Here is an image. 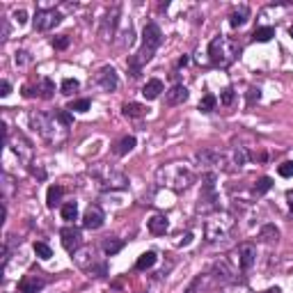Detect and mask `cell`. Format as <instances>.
Segmentation results:
<instances>
[{"mask_svg": "<svg viewBox=\"0 0 293 293\" xmlns=\"http://www.w3.org/2000/svg\"><path fill=\"white\" fill-rule=\"evenodd\" d=\"M289 209H291V213H293V195H289Z\"/></svg>", "mask_w": 293, "mask_h": 293, "instance_id": "ab89813d", "label": "cell"}, {"mask_svg": "<svg viewBox=\"0 0 293 293\" xmlns=\"http://www.w3.org/2000/svg\"><path fill=\"white\" fill-rule=\"evenodd\" d=\"M39 96L41 99H51L53 96V92H55V85H53V80L51 78H41L39 80Z\"/></svg>", "mask_w": 293, "mask_h": 293, "instance_id": "d6986e66", "label": "cell"}, {"mask_svg": "<svg viewBox=\"0 0 293 293\" xmlns=\"http://www.w3.org/2000/svg\"><path fill=\"white\" fill-rule=\"evenodd\" d=\"M78 87H80V83H78V80H76V78H64L62 80V87H60V90H62V94H73V92H76V90H78Z\"/></svg>", "mask_w": 293, "mask_h": 293, "instance_id": "d4e9b609", "label": "cell"}, {"mask_svg": "<svg viewBox=\"0 0 293 293\" xmlns=\"http://www.w3.org/2000/svg\"><path fill=\"white\" fill-rule=\"evenodd\" d=\"M234 99H236V94H234V90H231V87L222 90V94H220V103H222V106H231V103H234Z\"/></svg>", "mask_w": 293, "mask_h": 293, "instance_id": "83f0119b", "label": "cell"}, {"mask_svg": "<svg viewBox=\"0 0 293 293\" xmlns=\"http://www.w3.org/2000/svg\"><path fill=\"white\" fill-rule=\"evenodd\" d=\"M156 252H145V254H140L138 257V261H136V268L138 271H146V268H151L153 264H156Z\"/></svg>", "mask_w": 293, "mask_h": 293, "instance_id": "2e32d148", "label": "cell"}, {"mask_svg": "<svg viewBox=\"0 0 293 293\" xmlns=\"http://www.w3.org/2000/svg\"><path fill=\"white\" fill-rule=\"evenodd\" d=\"M167 229H169V222L165 215H153V218L149 220V231H151L153 236H163Z\"/></svg>", "mask_w": 293, "mask_h": 293, "instance_id": "8fae6325", "label": "cell"}, {"mask_svg": "<svg viewBox=\"0 0 293 293\" xmlns=\"http://www.w3.org/2000/svg\"><path fill=\"white\" fill-rule=\"evenodd\" d=\"M67 46H69V37H67V34H60V37H55V39H53V48H57V51H64Z\"/></svg>", "mask_w": 293, "mask_h": 293, "instance_id": "f546056e", "label": "cell"}, {"mask_svg": "<svg viewBox=\"0 0 293 293\" xmlns=\"http://www.w3.org/2000/svg\"><path fill=\"white\" fill-rule=\"evenodd\" d=\"M34 254H37L39 259H51V257H53V250L48 248L46 243L37 241V243H34Z\"/></svg>", "mask_w": 293, "mask_h": 293, "instance_id": "603a6c76", "label": "cell"}, {"mask_svg": "<svg viewBox=\"0 0 293 293\" xmlns=\"http://www.w3.org/2000/svg\"><path fill=\"white\" fill-rule=\"evenodd\" d=\"M248 16H250V9H248V7H245V5L238 7V9H234L229 14V25H231V28H241V25H245Z\"/></svg>", "mask_w": 293, "mask_h": 293, "instance_id": "7c38bea8", "label": "cell"}, {"mask_svg": "<svg viewBox=\"0 0 293 293\" xmlns=\"http://www.w3.org/2000/svg\"><path fill=\"white\" fill-rule=\"evenodd\" d=\"M60 238H62V245L67 252H76V250L83 245V234H80L78 227H73V225L64 227V229L60 231Z\"/></svg>", "mask_w": 293, "mask_h": 293, "instance_id": "277c9868", "label": "cell"}, {"mask_svg": "<svg viewBox=\"0 0 293 293\" xmlns=\"http://www.w3.org/2000/svg\"><path fill=\"white\" fill-rule=\"evenodd\" d=\"M261 238H264V241H277V238H280V231H277L273 225H268V227L261 229Z\"/></svg>", "mask_w": 293, "mask_h": 293, "instance_id": "4316f807", "label": "cell"}, {"mask_svg": "<svg viewBox=\"0 0 293 293\" xmlns=\"http://www.w3.org/2000/svg\"><path fill=\"white\" fill-rule=\"evenodd\" d=\"M122 248H124V241H119V238H106V241H103V252L110 254V257L117 254Z\"/></svg>", "mask_w": 293, "mask_h": 293, "instance_id": "ac0fdd59", "label": "cell"}, {"mask_svg": "<svg viewBox=\"0 0 293 293\" xmlns=\"http://www.w3.org/2000/svg\"><path fill=\"white\" fill-rule=\"evenodd\" d=\"M277 172H280V176H284V179L293 176V160H287V163H282L280 167H277Z\"/></svg>", "mask_w": 293, "mask_h": 293, "instance_id": "f1b7e54d", "label": "cell"}, {"mask_svg": "<svg viewBox=\"0 0 293 293\" xmlns=\"http://www.w3.org/2000/svg\"><path fill=\"white\" fill-rule=\"evenodd\" d=\"M32 23H34V30L46 32V30H53L55 25L62 23V14H60L57 9H37Z\"/></svg>", "mask_w": 293, "mask_h": 293, "instance_id": "3957f363", "label": "cell"}, {"mask_svg": "<svg viewBox=\"0 0 293 293\" xmlns=\"http://www.w3.org/2000/svg\"><path fill=\"white\" fill-rule=\"evenodd\" d=\"M25 62H30L28 53H16V64H25Z\"/></svg>", "mask_w": 293, "mask_h": 293, "instance_id": "836d02e7", "label": "cell"}, {"mask_svg": "<svg viewBox=\"0 0 293 293\" xmlns=\"http://www.w3.org/2000/svg\"><path fill=\"white\" fill-rule=\"evenodd\" d=\"M273 37H275V28H271V25L257 28L252 32V41H257V44H266V41H271Z\"/></svg>", "mask_w": 293, "mask_h": 293, "instance_id": "4fadbf2b", "label": "cell"}, {"mask_svg": "<svg viewBox=\"0 0 293 293\" xmlns=\"http://www.w3.org/2000/svg\"><path fill=\"white\" fill-rule=\"evenodd\" d=\"M236 163H238V165L245 163V151H238V153H236Z\"/></svg>", "mask_w": 293, "mask_h": 293, "instance_id": "d590c367", "label": "cell"}, {"mask_svg": "<svg viewBox=\"0 0 293 293\" xmlns=\"http://www.w3.org/2000/svg\"><path fill=\"white\" fill-rule=\"evenodd\" d=\"M14 18H16L18 23H25V21H28V14H25V11H23V9H18L16 14H14Z\"/></svg>", "mask_w": 293, "mask_h": 293, "instance_id": "d6a6232c", "label": "cell"}, {"mask_svg": "<svg viewBox=\"0 0 293 293\" xmlns=\"http://www.w3.org/2000/svg\"><path fill=\"white\" fill-rule=\"evenodd\" d=\"M199 284H202V277H197V280H195V282L190 284V287H188V291L186 293H197V287Z\"/></svg>", "mask_w": 293, "mask_h": 293, "instance_id": "e575fe53", "label": "cell"}, {"mask_svg": "<svg viewBox=\"0 0 293 293\" xmlns=\"http://www.w3.org/2000/svg\"><path fill=\"white\" fill-rule=\"evenodd\" d=\"M238 53H241V46L227 37H215L209 46V57L213 67H229L238 57Z\"/></svg>", "mask_w": 293, "mask_h": 293, "instance_id": "7a4b0ae2", "label": "cell"}, {"mask_svg": "<svg viewBox=\"0 0 293 293\" xmlns=\"http://www.w3.org/2000/svg\"><path fill=\"white\" fill-rule=\"evenodd\" d=\"M186 64H188V57L183 55V57H181V60H179V67H186Z\"/></svg>", "mask_w": 293, "mask_h": 293, "instance_id": "f35d334b", "label": "cell"}, {"mask_svg": "<svg viewBox=\"0 0 293 293\" xmlns=\"http://www.w3.org/2000/svg\"><path fill=\"white\" fill-rule=\"evenodd\" d=\"M62 195H64L62 186H51L48 188V195H46V204H48V209H55L57 204H60V199H62Z\"/></svg>", "mask_w": 293, "mask_h": 293, "instance_id": "5bb4252c", "label": "cell"}, {"mask_svg": "<svg viewBox=\"0 0 293 293\" xmlns=\"http://www.w3.org/2000/svg\"><path fill=\"white\" fill-rule=\"evenodd\" d=\"M259 96H261V92L257 90V87H250V90H248V103L259 101Z\"/></svg>", "mask_w": 293, "mask_h": 293, "instance_id": "4dcf8cb0", "label": "cell"}, {"mask_svg": "<svg viewBox=\"0 0 293 293\" xmlns=\"http://www.w3.org/2000/svg\"><path fill=\"white\" fill-rule=\"evenodd\" d=\"M44 280L41 277H37V275H25L18 282V291L21 293H39L41 289H44Z\"/></svg>", "mask_w": 293, "mask_h": 293, "instance_id": "ba28073f", "label": "cell"}, {"mask_svg": "<svg viewBox=\"0 0 293 293\" xmlns=\"http://www.w3.org/2000/svg\"><path fill=\"white\" fill-rule=\"evenodd\" d=\"M62 218L67 220V222H73V220L78 218V206H76V202H67L62 206Z\"/></svg>", "mask_w": 293, "mask_h": 293, "instance_id": "ffe728a7", "label": "cell"}, {"mask_svg": "<svg viewBox=\"0 0 293 293\" xmlns=\"http://www.w3.org/2000/svg\"><path fill=\"white\" fill-rule=\"evenodd\" d=\"M160 92H163V80H158V78L149 80V83L142 87V96H145V99H149V101L158 99V96H160Z\"/></svg>", "mask_w": 293, "mask_h": 293, "instance_id": "30bf717a", "label": "cell"}, {"mask_svg": "<svg viewBox=\"0 0 293 293\" xmlns=\"http://www.w3.org/2000/svg\"><path fill=\"white\" fill-rule=\"evenodd\" d=\"M160 44H163V32H160V28H158L156 23L145 25V30H142V48L133 57H129V71L133 78L140 76V67L151 60L153 53L160 48Z\"/></svg>", "mask_w": 293, "mask_h": 293, "instance_id": "6da1fadb", "label": "cell"}, {"mask_svg": "<svg viewBox=\"0 0 293 293\" xmlns=\"http://www.w3.org/2000/svg\"><path fill=\"white\" fill-rule=\"evenodd\" d=\"M289 34H291V37H293V25H291V28H289Z\"/></svg>", "mask_w": 293, "mask_h": 293, "instance_id": "60d3db41", "label": "cell"}, {"mask_svg": "<svg viewBox=\"0 0 293 293\" xmlns=\"http://www.w3.org/2000/svg\"><path fill=\"white\" fill-rule=\"evenodd\" d=\"M67 110H76V113H87L90 110V99H76L69 103Z\"/></svg>", "mask_w": 293, "mask_h": 293, "instance_id": "cb8c5ba5", "label": "cell"}, {"mask_svg": "<svg viewBox=\"0 0 293 293\" xmlns=\"http://www.w3.org/2000/svg\"><path fill=\"white\" fill-rule=\"evenodd\" d=\"M96 83L101 85L103 90H108V92L117 90V85H119V80H117V71H115L113 67H103L101 71L96 73Z\"/></svg>", "mask_w": 293, "mask_h": 293, "instance_id": "5b68a950", "label": "cell"}, {"mask_svg": "<svg viewBox=\"0 0 293 293\" xmlns=\"http://www.w3.org/2000/svg\"><path fill=\"white\" fill-rule=\"evenodd\" d=\"M190 241H192V234H186V236L181 238V245H188Z\"/></svg>", "mask_w": 293, "mask_h": 293, "instance_id": "8d00e7d4", "label": "cell"}, {"mask_svg": "<svg viewBox=\"0 0 293 293\" xmlns=\"http://www.w3.org/2000/svg\"><path fill=\"white\" fill-rule=\"evenodd\" d=\"M215 103H218V99H215L213 94H204L202 101H199V110H202V113H211L215 108Z\"/></svg>", "mask_w": 293, "mask_h": 293, "instance_id": "7402d4cb", "label": "cell"}, {"mask_svg": "<svg viewBox=\"0 0 293 293\" xmlns=\"http://www.w3.org/2000/svg\"><path fill=\"white\" fill-rule=\"evenodd\" d=\"M103 220H106L103 211L99 209V206H90L83 215V227H87V229H99V227L103 225Z\"/></svg>", "mask_w": 293, "mask_h": 293, "instance_id": "8992f818", "label": "cell"}, {"mask_svg": "<svg viewBox=\"0 0 293 293\" xmlns=\"http://www.w3.org/2000/svg\"><path fill=\"white\" fill-rule=\"evenodd\" d=\"M133 146H136V138H133V136H126V138H122V140L115 145V153H117V156H126V153L133 149Z\"/></svg>", "mask_w": 293, "mask_h": 293, "instance_id": "9a60e30c", "label": "cell"}, {"mask_svg": "<svg viewBox=\"0 0 293 293\" xmlns=\"http://www.w3.org/2000/svg\"><path fill=\"white\" fill-rule=\"evenodd\" d=\"M254 259H257V248H254V245H250V243H243L241 248H238V264H241L243 271L252 268Z\"/></svg>", "mask_w": 293, "mask_h": 293, "instance_id": "52a82bcc", "label": "cell"}, {"mask_svg": "<svg viewBox=\"0 0 293 293\" xmlns=\"http://www.w3.org/2000/svg\"><path fill=\"white\" fill-rule=\"evenodd\" d=\"M9 92H11L9 80H2V83H0V96H9Z\"/></svg>", "mask_w": 293, "mask_h": 293, "instance_id": "1f68e13d", "label": "cell"}, {"mask_svg": "<svg viewBox=\"0 0 293 293\" xmlns=\"http://www.w3.org/2000/svg\"><path fill=\"white\" fill-rule=\"evenodd\" d=\"M55 119H57V122H60V124L64 126V129L73 124V117L69 115V110H67V108H64V110H57V113H55Z\"/></svg>", "mask_w": 293, "mask_h": 293, "instance_id": "484cf974", "label": "cell"}, {"mask_svg": "<svg viewBox=\"0 0 293 293\" xmlns=\"http://www.w3.org/2000/svg\"><path fill=\"white\" fill-rule=\"evenodd\" d=\"M261 293H282V291H280L277 287H273V289H266V291H261Z\"/></svg>", "mask_w": 293, "mask_h": 293, "instance_id": "74e56055", "label": "cell"}, {"mask_svg": "<svg viewBox=\"0 0 293 293\" xmlns=\"http://www.w3.org/2000/svg\"><path fill=\"white\" fill-rule=\"evenodd\" d=\"M122 113H124L126 117H142V115L146 113V108L142 106V103H126V106L122 108Z\"/></svg>", "mask_w": 293, "mask_h": 293, "instance_id": "e0dca14e", "label": "cell"}, {"mask_svg": "<svg viewBox=\"0 0 293 293\" xmlns=\"http://www.w3.org/2000/svg\"><path fill=\"white\" fill-rule=\"evenodd\" d=\"M188 96H190V92H188L183 85H174V87L165 94V101H167V106H179V103L188 101Z\"/></svg>", "mask_w": 293, "mask_h": 293, "instance_id": "9c48e42d", "label": "cell"}, {"mask_svg": "<svg viewBox=\"0 0 293 293\" xmlns=\"http://www.w3.org/2000/svg\"><path fill=\"white\" fill-rule=\"evenodd\" d=\"M271 188H273V179H271V176H261V179L254 183V192H257V195H264V192H268Z\"/></svg>", "mask_w": 293, "mask_h": 293, "instance_id": "44dd1931", "label": "cell"}]
</instances>
